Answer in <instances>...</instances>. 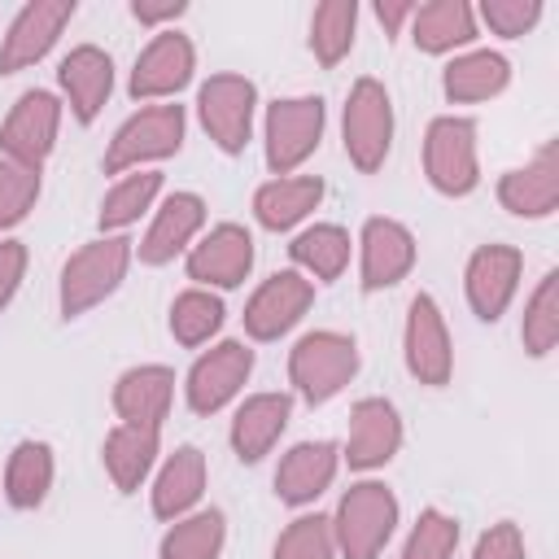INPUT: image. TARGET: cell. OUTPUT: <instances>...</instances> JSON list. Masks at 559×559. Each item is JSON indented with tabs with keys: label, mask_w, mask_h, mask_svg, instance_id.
Returning a JSON list of instances; mask_svg holds the SVG:
<instances>
[{
	"label": "cell",
	"mask_w": 559,
	"mask_h": 559,
	"mask_svg": "<svg viewBox=\"0 0 559 559\" xmlns=\"http://www.w3.org/2000/svg\"><path fill=\"white\" fill-rule=\"evenodd\" d=\"M415 266V236L397 218H367L362 227V288H393Z\"/></svg>",
	"instance_id": "18"
},
{
	"label": "cell",
	"mask_w": 559,
	"mask_h": 559,
	"mask_svg": "<svg viewBox=\"0 0 559 559\" xmlns=\"http://www.w3.org/2000/svg\"><path fill=\"white\" fill-rule=\"evenodd\" d=\"M188 4L183 0H135L131 4V13L140 17V22H148V26H157V22H166V17H179Z\"/></svg>",
	"instance_id": "43"
},
{
	"label": "cell",
	"mask_w": 559,
	"mask_h": 559,
	"mask_svg": "<svg viewBox=\"0 0 559 559\" xmlns=\"http://www.w3.org/2000/svg\"><path fill=\"white\" fill-rule=\"evenodd\" d=\"M507 79H511L507 57H498V52L480 48V52L454 57V61L445 66L441 87H445V96H450V100H489V96H498V92L507 87Z\"/></svg>",
	"instance_id": "29"
},
{
	"label": "cell",
	"mask_w": 559,
	"mask_h": 559,
	"mask_svg": "<svg viewBox=\"0 0 559 559\" xmlns=\"http://www.w3.org/2000/svg\"><path fill=\"white\" fill-rule=\"evenodd\" d=\"M454 546H459V520H450L437 507H428V511H419L402 559H450Z\"/></svg>",
	"instance_id": "38"
},
{
	"label": "cell",
	"mask_w": 559,
	"mask_h": 559,
	"mask_svg": "<svg viewBox=\"0 0 559 559\" xmlns=\"http://www.w3.org/2000/svg\"><path fill=\"white\" fill-rule=\"evenodd\" d=\"M288 415H293V397L288 393H253V397H245V406L231 419L236 459L240 463H258L280 441V432L288 428Z\"/></svg>",
	"instance_id": "22"
},
{
	"label": "cell",
	"mask_w": 559,
	"mask_h": 559,
	"mask_svg": "<svg viewBox=\"0 0 559 559\" xmlns=\"http://www.w3.org/2000/svg\"><path fill=\"white\" fill-rule=\"evenodd\" d=\"M354 22H358V4L354 0H328L314 9L310 17V48L323 66H336L349 44H354Z\"/></svg>",
	"instance_id": "33"
},
{
	"label": "cell",
	"mask_w": 559,
	"mask_h": 559,
	"mask_svg": "<svg viewBox=\"0 0 559 559\" xmlns=\"http://www.w3.org/2000/svg\"><path fill=\"white\" fill-rule=\"evenodd\" d=\"M336 459H341V454H336L332 441H301V445H293V450L280 459V472H275V493H280V502H288V507L314 502V498L332 485Z\"/></svg>",
	"instance_id": "20"
},
{
	"label": "cell",
	"mask_w": 559,
	"mask_h": 559,
	"mask_svg": "<svg viewBox=\"0 0 559 559\" xmlns=\"http://www.w3.org/2000/svg\"><path fill=\"white\" fill-rule=\"evenodd\" d=\"M157 188H162V175H157V170L127 175V179L105 197V205H100V227H105V231H118V227L135 223L140 210H148V201L157 197Z\"/></svg>",
	"instance_id": "36"
},
{
	"label": "cell",
	"mask_w": 559,
	"mask_h": 559,
	"mask_svg": "<svg viewBox=\"0 0 559 559\" xmlns=\"http://www.w3.org/2000/svg\"><path fill=\"white\" fill-rule=\"evenodd\" d=\"M249 371H253V349H249V345H240V341L214 345V349L201 354V358L192 362V371H188V406H192L197 415L223 411V406L240 393V384L249 380Z\"/></svg>",
	"instance_id": "11"
},
{
	"label": "cell",
	"mask_w": 559,
	"mask_h": 559,
	"mask_svg": "<svg viewBox=\"0 0 559 559\" xmlns=\"http://www.w3.org/2000/svg\"><path fill=\"white\" fill-rule=\"evenodd\" d=\"M223 328V301L205 288H188L170 306V336L179 345H201Z\"/></svg>",
	"instance_id": "34"
},
{
	"label": "cell",
	"mask_w": 559,
	"mask_h": 559,
	"mask_svg": "<svg viewBox=\"0 0 559 559\" xmlns=\"http://www.w3.org/2000/svg\"><path fill=\"white\" fill-rule=\"evenodd\" d=\"M192 61H197V52H192L188 35L162 31V35L140 52V61H135V70H131V96H135V100H153V96L179 92V87L192 79Z\"/></svg>",
	"instance_id": "17"
},
{
	"label": "cell",
	"mask_w": 559,
	"mask_h": 559,
	"mask_svg": "<svg viewBox=\"0 0 559 559\" xmlns=\"http://www.w3.org/2000/svg\"><path fill=\"white\" fill-rule=\"evenodd\" d=\"M201 223H205V201H201L197 192H175V197H166V205L157 210L148 236L140 240V262L166 266L175 253H183V245L201 231Z\"/></svg>",
	"instance_id": "23"
},
{
	"label": "cell",
	"mask_w": 559,
	"mask_h": 559,
	"mask_svg": "<svg viewBox=\"0 0 559 559\" xmlns=\"http://www.w3.org/2000/svg\"><path fill=\"white\" fill-rule=\"evenodd\" d=\"M411 26H415V44L424 52H450L467 39H476V17L463 0H432V4H419L411 13Z\"/></svg>",
	"instance_id": "27"
},
{
	"label": "cell",
	"mask_w": 559,
	"mask_h": 559,
	"mask_svg": "<svg viewBox=\"0 0 559 559\" xmlns=\"http://www.w3.org/2000/svg\"><path fill=\"white\" fill-rule=\"evenodd\" d=\"M205 489V454L197 445H179L166 467L157 472V485H153V515L157 520H179Z\"/></svg>",
	"instance_id": "25"
},
{
	"label": "cell",
	"mask_w": 559,
	"mask_h": 559,
	"mask_svg": "<svg viewBox=\"0 0 559 559\" xmlns=\"http://www.w3.org/2000/svg\"><path fill=\"white\" fill-rule=\"evenodd\" d=\"M336 537H332V520L323 515H297L280 542H275V559H332Z\"/></svg>",
	"instance_id": "37"
},
{
	"label": "cell",
	"mask_w": 559,
	"mask_h": 559,
	"mask_svg": "<svg viewBox=\"0 0 559 559\" xmlns=\"http://www.w3.org/2000/svg\"><path fill=\"white\" fill-rule=\"evenodd\" d=\"M358 371V345L341 332H306L288 354V376L310 406L336 397Z\"/></svg>",
	"instance_id": "2"
},
{
	"label": "cell",
	"mask_w": 559,
	"mask_h": 559,
	"mask_svg": "<svg viewBox=\"0 0 559 559\" xmlns=\"http://www.w3.org/2000/svg\"><path fill=\"white\" fill-rule=\"evenodd\" d=\"M341 131H345V153L362 175L384 166L389 144H393V105H389V92L376 79H358L349 87Z\"/></svg>",
	"instance_id": "4"
},
{
	"label": "cell",
	"mask_w": 559,
	"mask_h": 559,
	"mask_svg": "<svg viewBox=\"0 0 559 559\" xmlns=\"http://www.w3.org/2000/svg\"><path fill=\"white\" fill-rule=\"evenodd\" d=\"M498 201L520 218H542L559 205V157L555 144H546L528 166L507 170L498 183Z\"/></svg>",
	"instance_id": "21"
},
{
	"label": "cell",
	"mask_w": 559,
	"mask_h": 559,
	"mask_svg": "<svg viewBox=\"0 0 559 559\" xmlns=\"http://www.w3.org/2000/svg\"><path fill=\"white\" fill-rule=\"evenodd\" d=\"M26 271V245L22 240H0V310L13 301L17 284Z\"/></svg>",
	"instance_id": "42"
},
{
	"label": "cell",
	"mask_w": 559,
	"mask_h": 559,
	"mask_svg": "<svg viewBox=\"0 0 559 559\" xmlns=\"http://www.w3.org/2000/svg\"><path fill=\"white\" fill-rule=\"evenodd\" d=\"M288 253H293V262H297L301 271H310L314 280H336V275L345 271V262H349V236H345L336 223H314V227H306V231L288 245Z\"/></svg>",
	"instance_id": "31"
},
{
	"label": "cell",
	"mask_w": 559,
	"mask_h": 559,
	"mask_svg": "<svg viewBox=\"0 0 559 559\" xmlns=\"http://www.w3.org/2000/svg\"><path fill=\"white\" fill-rule=\"evenodd\" d=\"M402 445V419L393 411V402L384 397H362L349 411V445H345V463L354 472H371L380 463H389Z\"/></svg>",
	"instance_id": "15"
},
{
	"label": "cell",
	"mask_w": 559,
	"mask_h": 559,
	"mask_svg": "<svg viewBox=\"0 0 559 559\" xmlns=\"http://www.w3.org/2000/svg\"><path fill=\"white\" fill-rule=\"evenodd\" d=\"M52 485V450L44 441H22L9 454V472H4V493L17 511H31L44 502Z\"/></svg>",
	"instance_id": "30"
},
{
	"label": "cell",
	"mask_w": 559,
	"mask_h": 559,
	"mask_svg": "<svg viewBox=\"0 0 559 559\" xmlns=\"http://www.w3.org/2000/svg\"><path fill=\"white\" fill-rule=\"evenodd\" d=\"M520 266H524V258L511 245H480L472 253V262H467V301L485 323L502 319V310L511 306L515 284H520Z\"/></svg>",
	"instance_id": "14"
},
{
	"label": "cell",
	"mask_w": 559,
	"mask_h": 559,
	"mask_svg": "<svg viewBox=\"0 0 559 559\" xmlns=\"http://www.w3.org/2000/svg\"><path fill=\"white\" fill-rule=\"evenodd\" d=\"M397 524V498L380 480L349 485V493L336 507L332 537L345 550V559H376Z\"/></svg>",
	"instance_id": "3"
},
{
	"label": "cell",
	"mask_w": 559,
	"mask_h": 559,
	"mask_svg": "<svg viewBox=\"0 0 559 559\" xmlns=\"http://www.w3.org/2000/svg\"><path fill=\"white\" fill-rule=\"evenodd\" d=\"M175 393V371L170 367H131L114 384V411L131 428H162Z\"/></svg>",
	"instance_id": "19"
},
{
	"label": "cell",
	"mask_w": 559,
	"mask_h": 559,
	"mask_svg": "<svg viewBox=\"0 0 559 559\" xmlns=\"http://www.w3.org/2000/svg\"><path fill=\"white\" fill-rule=\"evenodd\" d=\"M253 83L245 74H214L201 92H197V109H201V127L210 131V140L223 153H240L249 144L253 131Z\"/></svg>",
	"instance_id": "8"
},
{
	"label": "cell",
	"mask_w": 559,
	"mask_h": 559,
	"mask_svg": "<svg viewBox=\"0 0 559 559\" xmlns=\"http://www.w3.org/2000/svg\"><path fill=\"white\" fill-rule=\"evenodd\" d=\"M406 367L419 384H445L454 367L445 319L428 293H419L406 310Z\"/></svg>",
	"instance_id": "13"
},
{
	"label": "cell",
	"mask_w": 559,
	"mask_h": 559,
	"mask_svg": "<svg viewBox=\"0 0 559 559\" xmlns=\"http://www.w3.org/2000/svg\"><path fill=\"white\" fill-rule=\"evenodd\" d=\"M57 79H61V87L70 96L74 118L79 122H96V114H100V105L109 100V87H114V61L100 48L83 44L57 66Z\"/></svg>",
	"instance_id": "24"
},
{
	"label": "cell",
	"mask_w": 559,
	"mask_h": 559,
	"mask_svg": "<svg viewBox=\"0 0 559 559\" xmlns=\"http://www.w3.org/2000/svg\"><path fill=\"white\" fill-rule=\"evenodd\" d=\"M411 13H415V4H402V0H380V4H376V17H380V26H384L389 35H393Z\"/></svg>",
	"instance_id": "44"
},
{
	"label": "cell",
	"mask_w": 559,
	"mask_h": 559,
	"mask_svg": "<svg viewBox=\"0 0 559 559\" xmlns=\"http://www.w3.org/2000/svg\"><path fill=\"white\" fill-rule=\"evenodd\" d=\"M310 301H314V284L301 271H275L249 297V306H245V332L253 341H275V336H284L310 310Z\"/></svg>",
	"instance_id": "10"
},
{
	"label": "cell",
	"mask_w": 559,
	"mask_h": 559,
	"mask_svg": "<svg viewBox=\"0 0 559 559\" xmlns=\"http://www.w3.org/2000/svg\"><path fill=\"white\" fill-rule=\"evenodd\" d=\"M323 197V183L314 175H297V179H271L258 188L253 197V214L266 231H288L293 223H301Z\"/></svg>",
	"instance_id": "26"
},
{
	"label": "cell",
	"mask_w": 559,
	"mask_h": 559,
	"mask_svg": "<svg viewBox=\"0 0 559 559\" xmlns=\"http://www.w3.org/2000/svg\"><path fill=\"white\" fill-rule=\"evenodd\" d=\"M157 459V428H131V424H118L109 437H105V467L114 476V485L122 493L140 489V480L148 476Z\"/></svg>",
	"instance_id": "28"
},
{
	"label": "cell",
	"mask_w": 559,
	"mask_h": 559,
	"mask_svg": "<svg viewBox=\"0 0 559 559\" xmlns=\"http://www.w3.org/2000/svg\"><path fill=\"white\" fill-rule=\"evenodd\" d=\"M323 135V100L319 96H293L275 100L266 109V166L275 175L297 170Z\"/></svg>",
	"instance_id": "7"
},
{
	"label": "cell",
	"mask_w": 559,
	"mask_h": 559,
	"mask_svg": "<svg viewBox=\"0 0 559 559\" xmlns=\"http://www.w3.org/2000/svg\"><path fill=\"white\" fill-rule=\"evenodd\" d=\"M223 533H227L223 511H197L162 537V559H218Z\"/></svg>",
	"instance_id": "32"
},
{
	"label": "cell",
	"mask_w": 559,
	"mask_h": 559,
	"mask_svg": "<svg viewBox=\"0 0 559 559\" xmlns=\"http://www.w3.org/2000/svg\"><path fill=\"white\" fill-rule=\"evenodd\" d=\"M39 197V170H26L17 162H0V227H13L31 214Z\"/></svg>",
	"instance_id": "39"
},
{
	"label": "cell",
	"mask_w": 559,
	"mask_h": 559,
	"mask_svg": "<svg viewBox=\"0 0 559 559\" xmlns=\"http://www.w3.org/2000/svg\"><path fill=\"white\" fill-rule=\"evenodd\" d=\"M253 266V236L236 223H218L201 245H192L188 253V280L197 284H218V288H236Z\"/></svg>",
	"instance_id": "16"
},
{
	"label": "cell",
	"mask_w": 559,
	"mask_h": 559,
	"mask_svg": "<svg viewBox=\"0 0 559 559\" xmlns=\"http://www.w3.org/2000/svg\"><path fill=\"white\" fill-rule=\"evenodd\" d=\"M472 559H524V537H520V528H515L511 520L493 524L489 533H480Z\"/></svg>",
	"instance_id": "41"
},
{
	"label": "cell",
	"mask_w": 559,
	"mask_h": 559,
	"mask_svg": "<svg viewBox=\"0 0 559 559\" xmlns=\"http://www.w3.org/2000/svg\"><path fill=\"white\" fill-rule=\"evenodd\" d=\"M424 170L437 192L467 197L480 179L476 170V122L472 118H437L424 135Z\"/></svg>",
	"instance_id": "5"
},
{
	"label": "cell",
	"mask_w": 559,
	"mask_h": 559,
	"mask_svg": "<svg viewBox=\"0 0 559 559\" xmlns=\"http://www.w3.org/2000/svg\"><path fill=\"white\" fill-rule=\"evenodd\" d=\"M57 122H61V105L52 92H22L17 105L9 109L4 127H0V148L9 162L26 166V170H39L52 153V140H57Z\"/></svg>",
	"instance_id": "9"
},
{
	"label": "cell",
	"mask_w": 559,
	"mask_h": 559,
	"mask_svg": "<svg viewBox=\"0 0 559 559\" xmlns=\"http://www.w3.org/2000/svg\"><path fill=\"white\" fill-rule=\"evenodd\" d=\"M480 17L489 22V31L515 39V35H524L542 17V4L537 0H485L480 4Z\"/></svg>",
	"instance_id": "40"
},
{
	"label": "cell",
	"mask_w": 559,
	"mask_h": 559,
	"mask_svg": "<svg viewBox=\"0 0 559 559\" xmlns=\"http://www.w3.org/2000/svg\"><path fill=\"white\" fill-rule=\"evenodd\" d=\"M520 336H524V349L537 354V358L550 354V345L559 341V271L542 275V284H537V293H533V301L524 310Z\"/></svg>",
	"instance_id": "35"
},
{
	"label": "cell",
	"mask_w": 559,
	"mask_h": 559,
	"mask_svg": "<svg viewBox=\"0 0 559 559\" xmlns=\"http://www.w3.org/2000/svg\"><path fill=\"white\" fill-rule=\"evenodd\" d=\"M131 262V240L127 236H100L92 245H83L66 266H61V314L79 319L83 310H92L96 301H105Z\"/></svg>",
	"instance_id": "1"
},
{
	"label": "cell",
	"mask_w": 559,
	"mask_h": 559,
	"mask_svg": "<svg viewBox=\"0 0 559 559\" xmlns=\"http://www.w3.org/2000/svg\"><path fill=\"white\" fill-rule=\"evenodd\" d=\"M183 144V105H153V109H140L135 118H127L105 153V170L109 175H122L127 166H140V162H157V157H170L179 153Z\"/></svg>",
	"instance_id": "6"
},
{
	"label": "cell",
	"mask_w": 559,
	"mask_h": 559,
	"mask_svg": "<svg viewBox=\"0 0 559 559\" xmlns=\"http://www.w3.org/2000/svg\"><path fill=\"white\" fill-rule=\"evenodd\" d=\"M70 17H74V0H31L13 17V26L0 44V74H17V70L35 66L57 44V35L66 31Z\"/></svg>",
	"instance_id": "12"
}]
</instances>
